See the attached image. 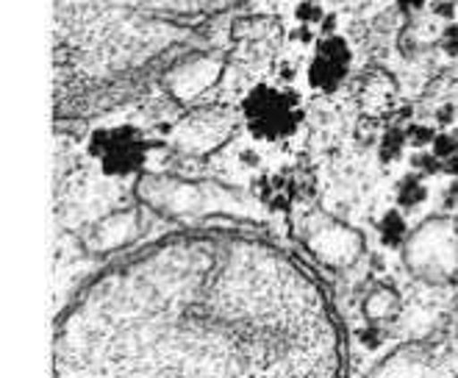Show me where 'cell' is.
<instances>
[{
  "label": "cell",
  "instance_id": "obj_1",
  "mask_svg": "<svg viewBox=\"0 0 458 378\" xmlns=\"http://www.w3.org/2000/svg\"><path fill=\"white\" fill-rule=\"evenodd\" d=\"M59 375H339L344 337L326 287L276 242L178 231L75 292L56 320Z\"/></svg>",
  "mask_w": 458,
  "mask_h": 378
},
{
  "label": "cell",
  "instance_id": "obj_2",
  "mask_svg": "<svg viewBox=\"0 0 458 378\" xmlns=\"http://www.w3.org/2000/svg\"><path fill=\"white\" fill-rule=\"evenodd\" d=\"M248 0H53L56 103L89 115L123 103L167 67L214 50L220 20Z\"/></svg>",
  "mask_w": 458,
  "mask_h": 378
},
{
  "label": "cell",
  "instance_id": "obj_3",
  "mask_svg": "<svg viewBox=\"0 0 458 378\" xmlns=\"http://www.w3.org/2000/svg\"><path fill=\"white\" fill-rule=\"evenodd\" d=\"M137 203L156 211L158 218L175 223H203L208 218H233L239 223H253L259 203L236 193L233 186L203 181V178H181L173 173H140L133 184Z\"/></svg>",
  "mask_w": 458,
  "mask_h": 378
},
{
  "label": "cell",
  "instance_id": "obj_4",
  "mask_svg": "<svg viewBox=\"0 0 458 378\" xmlns=\"http://www.w3.org/2000/svg\"><path fill=\"white\" fill-rule=\"evenodd\" d=\"M403 264L425 284H450L458 276V220L439 214L422 220L400 248Z\"/></svg>",
  "mask_w": 458,
  "mask_h": 378
},
{
  "label": "cell",
  "instance_id": "obj_5",
  "mask_svg": "<svg viewBox=\"0 0 458 378\" xmlns=\"http://www.w3.org/2000/svg\"><path fill=\"white\" fill-rule=\"evenodd\" d=\"M292 231L309 256L328 270H347L364 256V234L317 206L294 214Z\"/></svg>",
  "mask_w": 458,
  "mask_h": 378
},
{
  "label": "cell",
  "instance_id": "obj_6",
  "mask_svg": "<svg viewBox=\"0 0 458 378\" xmlns=\"http://www.w3.org/2000/svg\"><path fill=\"white\" fill-rule=\"evenodd\" d=\"M242 120L256 140L284 142L292 133H298L303 123V106L292 90L259 84L242 100Z\"/></svg>",
  "mask_w": 458,
  "mask_h": 378
},
{
  "label": "cell",
  "instance_id": "obj_7",
  "mask_svg": "<svg viewBox=\"0 0 458 378\" xmlns=\"http://www.w3.org/2000/svg\"><path fill=\"white\" fill-rule=\"evenodd\" d=\"M236 131V115H231L228 109H195L186 117H181L170 133L167 142L173 150H178L181 156H192V159H203L214 150H220Z\"/></svg>",
  "mask_w": 458,
  "mask_h": 378
},
{
  "label": "cell",
  "instance_id": "obj_8",
  "mask_svg": "<svg viewBox=\"0 0 458 378\" xmlns=\"http://www.w3.org/2000/svg\"><path fill=\"white\" fill-rule=\"evenodd\" d=\"M89 153L98 159V165L106 176L125 178V176L145 173L150 145L140 128L109 125V128H98L92 133Z\"/></svg>",
  "mask_w": 458,
  "mask_h": 378
},
{
  "label": "cell",
  "instance_id": "obj_9",
  "mask_svg": "<svg viewBox=\"0 0 458 378\" xmlns=\"http://www.w3.org/2000/svg\"><path fill=\"white\" fill-rule=\"evenodd\" d=\"M228 59L217 50H198L178 59L161 75V87L175 103H192L223 78Z\"/></svg>",
  "mask_w": 458,
  "mask_h": 378
},
{
  "label": "cell",
  "instance_id": "obj_10",
  "mask_svg": "<svg viewBox=\"0 0 458 378\" xmlns=\"http://www.w3.org/2000/svg\"><path fill=\"white\" fill-rule=\"evenodd\" d=\"M142 234V211L140 209H114L112 214L95 220L81 234V248L89 256H112L125 248Z\"/></svg>",
  "mask_w": 458,
  "mask_h": 378
},
{
  "label": "cell",
  "instance_id": "obj_11",
  "mask_svg": "<svg viewBox=\"0 0 458 378\" xmlns=\"http://www.w3.org/2000/svg\"><path fill=\"white\" fill-rule=\"evenodd\" d=\"M350 64H353V53L347 42L336 34L322 37L309 62V84L319 92H336L344 84Z\"/></svg>",
  "mask_w": 458,
  "mask_h": 378
},
{
  "label": "cell",
  "instance_id": "obj_12",
  "mask_svg": "<svg viewBox=\"0 0 458 378\" xmlns=\"http://www.w3.org/2000/svg\"><path fill=\"white\" fill-rule=\"evenodd\" d=\"M428 373H430V354L422 342H406L394 348L372 370V375H428Z\"/></svg>",
  "mask_w": 458,
  "mask_h": 378
},
{
  "label": "cell",
  "instance_id": "obj_13",
  "mask_svg": "<svg viewBox=\"0 0 458 378\" xmlns=\"http://www.w3.org/2000/svg\"><path fill=\"white\" fill-rule=\"evenodd\" d=\"M400 312H403V298L392 284H375L361 301V314L367 317L369 326L397 320Z\"/></svg>",
  "mask_w": 458,
  "mask_h": 378
},
{
  "label": "cell",
  "instance_id": "obj_14",
  "mask_svg": "<svg viewBox=\"0 0 458 378\" xmlns=\"http://www.w3.org/2000/svg\"><path fill=\"white\" fill-rule=\"evenodd\" d=\"M392 100H394V81L384 70L367 73L361 81V103L367 106V109L384 112V109H389Z\"/></svg>",
  "mask_w": 458,
  "mask_h": 378
},
{
  "label": "cell",
  "instance_id": "obj_15",
  "mask_svg": "<svg viewBox=\"0 0 458 378\" xmlns=\"http://www.w3.org/2000/svg\"><path fill=\"white\" fill-rule=\"evenodd\" d=\"M378 234H381V242L386 248H403L411 231H409L406 218H403V211L392 209V211L384 214V220L378 223Z\"/></svg>",
  "mask_w": 458,
  "mask_h": 378
},
{
  "label": "cell",
  "instance_id": "obj_16",
  "mask_svg": "<svg viewBox=\"0 0 458 378\" xmlns=\"http://www.w3.org/2000/svg\"><path fill=\"white\" fill-rule=\"evenodd\" d=\"M425 198H428V189H425V184H422L420 176H406V178L397 184V203L403 209H414Z\"/></svg>",
  "mask_w": 458,
  "mask_h": 378
},
{
  "label": "cell",
  "instance_id": "obj_17",
  "mask_svg": "<svg viewBox=\"0 0 458 378\" xmlns=\"http://www.w3.org/2000/svg\"><path fill=\"white\" fill-rule=\"evenodd\" d=\"M434 156L447 161V159H455L458 156V140L455 137H447V133H439L434 140Z\"/></svg>",
  "mask_w": 458,
  "mask_h": 378
},
{
  "label": "cell",
  "instance_id": "obj_18",
  "mask_svg": "<svg viewBox=\"0 0 458 378\" xmlns=\"http://www.w3.org/2000/svg\"><path fill=\"white\" fill-rule=\"evenodd\" d=\"M298 17L301 20H319V6L317 4H301L298 6Z\"/></svg>",
  "mask_w": 458,
  "mask_h": 378
},
{
  "label": "cell",
  "instance_id": "obj_19",
  "mask_svg": "<svg viewBox=\"0 0 458 378\" xmlns=\"http://www.w3.org/2000/svg\"><path fill=\"white\" fill-rule=\"evenodd\" d=\"M392 4H397L403 12H420L428 6V0H392Z\"/></svg>",
  "mask_w": 458,
  "mask_h": 378
},
{
  "label": "cell",
  "instance_id": "obj_20",
  "mask_svg": "<svg viewBox=\"0 0 458 378\" xmlns=\"http://www.w3.org/2000/svg\"><path fill=\"white\" fill-rule=\"evenodd\" d=\"M455 317H458V312H455Z\"/></svg>",
  "mask_w": 458,
  "mask_h": 378
}]
</instances>
